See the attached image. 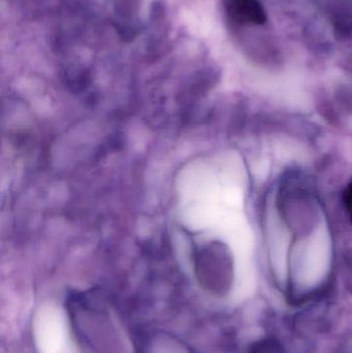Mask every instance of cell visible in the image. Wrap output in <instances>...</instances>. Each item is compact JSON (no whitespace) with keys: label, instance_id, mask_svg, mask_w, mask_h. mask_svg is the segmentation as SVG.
<instances>
[{"label":"cell","instance_id":"cell-1","mask_svg":"<svg viewBox=\"0 0 352 353\" xmlns=\"http://www.w3.org/2000/svg\"><path fill=\"white\" fill-rule=\"evenodd\" d=\"M198 281L215 294H225L231 284V268L219 247L214 243L198 249L194 257Z\"/></svg>","mask_w":352,"mask_h":353},{"label":"cell","instance_id":"cell-2","mask_svg":"<svg viewBox=\"0 0 352 353\" xmlns=\"http://www.w3.org/2000/svg\"><path fill=\"white\" fill-rule=\"evenodd\" d=\"M227 14L239 24L262 25L266 14L258 0H225Z\"/></svg>","mask_w":352,"mask_h":353},{"label":"cell","instance_id":"cell-3","mask_svg":"<svg viewBox=\"0 0 352 353\" xmlns=\"http://www.w3.org/2000/svg\"><path fill=\"white\" fill-rule=\"evenodd\" d=\"M252 353H282L275 342L266 341L254 346Z\"/></svg>","mask_w":352,"mask_h":353},{"label":"cell","instance_id":"cell-4","mask_svg":"<svg viewBox=\"0 0 352 353\" xmlns=\"http://www.w3.org/2000/svg\"><path fill=\"white\" fill-rule=\"evenodd\" d=\"M344 203L352 224V181L349 183V186L346 187V190H345Z\"/></svg>","mask_w":352,"mask_h":353}]
</instances>
